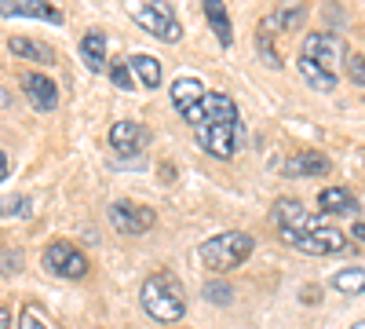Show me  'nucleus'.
<instances>
[{"instance_id":"nucleus-1","label":"nucleus","mask_w":365,"mask_h":329,"mask_svg":"<svg viewBox=\"0 0 365 329\" xmlns=\"http://www.w3.org/2000/svg\"><path fill=\"white\" fill-rule=\"evenodd\" d=\"M139 304L154 322L172 325V322H179L182 315H187V293H182V285L172 271H158V275H150L143 282Z\"/></svg>"},{"instance_id":"nucleus-2","label":"nucleus","mask_w":365,"mask_h":329,"mask_svg":"<svg viewBox=\"0 0 365 329\" xmlns=\"http://www.w3.org/2000/svg\"><path fill=\"white\" fill-rule=\"evenodd\" d=\"M256 242H252V234L245 231H223V234H212L205 238V242L197 246V256L201 263L208 267V271H234V267H241L249 256H252Z\"/></svg>"},{"instance_id":"nucleus-3","label":"nucleus","mask_w":365,"mask_h":329,"mask_svg":"<svg viewBox=\"0 0 365 329\" xmlns=\"http://www.w3.org/2000/svg\"><path fill=\"white\" fill-rule=\"evenodd\" d=\"M128 15L146 29L150 37H158L165 44L182 41V26H179L168 0H128Z\"/></svg>"},{"instance_id":"nucleus-4","label":"nucleus","mask_w":365,"mask_h":329,"mask_svg":"<svg viewBox=\"0 0 365 329\" xmlns=\"http://www.w3.org/2000/svg\"><path fill=\"white\" fill-rule=\"evenodd\" d=\"M274 223L282 227V238H289V234H311V231L329 227L325 216L307 213V205L296 201V198H278V201H274Z\"/></svg>"},{"instance_id":"nucleus-5","label":"nucleus","mask_w":365,"mask_h":329,"mask_svg":"<svg viewBox=\"0 0 365 329\" xmlns=\"http://www.w3.org/2000/svg\"><path fill=\"white\" fill-rule=\"evenodd\" d=\"M44 267L51 275H58V278H66V282H81L84 275H88V256L77 249V246H70V242H51L48 249H44Z\"/></svg>"},{"instance_id":"nucleus-6","label":"nucleus","mask_w":365,"mask_h":329,"mask_svg":"<svg viewBox=\"0 0 365 329\" xmlns=\"http://www.w3.org/2000/svg\"><path fill=\"white\" fill-rule=\"evenodd\" d=\"M110 223L120 234H146V231H154L158 213L146 205H135V201H113L110 205Z\"/></svg>"},{"instance_id":"nucleus-7","label":"nucleus","mask_w":365,"mask_h":329,"mask_svg":"<svg viewBox=\"0 0 365 329\" xmlns=\"http://www.w3.org/2000/svg\"><path fill=\"white\" fill-rule=\"evenodd\" d=\"M285 242L307 256H329V253H344L347 249V234L336 231V227H322V231H311V234H289Z\"/></svg>"},{"instance_id":"nucleus-8","label":"nucleus","mask_w":365,"mask_h":329,"mask_svg":"<svg viewBox=\"0 0 365 329\" xmlns=\"http://www.w3.org/2000/svg\"><path fill=\"white\" fill-rule=\"evenodd\" d=\"M110 146H113V154H120V158H139L150 146V128L139 125V121H117L110 128Z\"/></svg>"},{"instance_id":"nucleus-9","label":"nucleus","mask_w":365,"mask_h":329,"mask_svg":"<svg viewBox=\"0 0 365 329\" xmlns=\"http://www.w3.org/2000/svg\"><path fill=\"white\" fill-rule=\"evenodd\" d=\"M299 55H307L311 63L332 70L340 63V59H347V44L336 37V34H307V41H303V51Z\"/></svg>"},{"instance_id":"nucleus-10","label":"nucleus","mask_w":365,"mask_h":329,"mask_svg":"<svg viewBox=\"0 0 365 329\" xmlns=\"http://www.w3.org/2000/svg\"><path fill=\"white\" fill-rule=\"evenodd\" d=\"M307 22V0H282L278 11H270L259 19V34L256 37H270L278 34V29H296Z\"/></svg>"},{"instance_id":"nucleus-11","label":"nucleus","mask_w":365,"mask_h":329,"mask_svg":"<svg viewBox=\"0 0 365 329\" xmlns=\"http://www.w3.org/2000/svg\"><path fill=\"white\" fill-rule=\"evenodd\" d=\"M19 84H22L29 106H34L37 113H51L58 106V84L51 77H44V74H22Z\"/></svg>"},{"instance_id":"nucleus-12","label":"nucleus","mask_w":365,"mask_h":329,"mask_svg":"<svg viewBox=\"0 0 365 329\" xmlns=\"http://www.w3.org/2000/svg\"><path fill=\"white\" fill-rule=\"evenodd\" d=\"M4 19H48L51 26H63V11L51 8L48 0H0Z\"/></svg>"},{"instance_id":"nucleus-13","label":"nucleus","mask_w":365,"mask_h":329,"mask_svg":"<svg viewBox=\"0 0 365 329\" xmlns=\"http://www.w3.org/2000/svg\"><path fill=\"white\" fill-rule=\"evenodd\" d=\"M282 172L285 176H311V179H318V176L332 172V161L325 154H318V151H296V154H289L282 161Z\"/></svg>"},{"instance_id":"nucleus-14","label":"nucleus","mask_w":365,"mask_h":329,"mask_svg":"<svg viewBox=\"0 0 365 329\" xmlns=\"http://www.w3.org/2000/svg\"><path fill=\"white\" fill-rule=\"evenodd\" d=\"M318 208H322V216H351L358 213V198L347 187H325L318 194Z\"/></svg>"},{"instance_id":"nucleus-15","label":"nucleus","mask_w":365,"mask_h":329,"mask_svg":"<svg viewBox=\"0 0 365 329\" xmlns=\"http://www.w3.org/2000/svg\"><path fill=\"white\" fill-rule=\"evenodd\" d=\"M81 59H84V66H88L91 74H103V70L110 66L103 29H91V34H84V37H81Z\"/></svg>"},{"instance_id":"nucleus-16","label":"nucleus","mask_w":365,"mask_h":329,"mask_svg":"<svg viewBox=\"0 0 365 329\" xmlns=\"http://www.w3.org/2000/svg\"><path fill=\"white\" fill-rule=\"evenodd\" d=\"M205 96H208V88L201 84V77H179V81L172 84V103H175L179 113L190 110V106H197Z\"/></svg>"},{"instance_id":"nucleus-17","label":"nucleus","mask_w":365,"mask_h":329,"mask_svg":"<svg viewBox=\"0 0 365 329\" xmlns=\"http://www.w3.org/2000/svg\"><path fill=\"white\" fill-rule=\"evenodd\" d=\"M8 48H11V55L29 59V63H41V66H51V63H55V51H51L48 44L34 41V37H11Z\"/></svg>"},{"instance_id":"nucleus-18","label":"nucleus","mask_w":365,"mask_h":329,"mask_svg":"<svg viewBox=\"0 0 365 329\" xmlns=\"http://www.w3.org/2000/svg\"><path fill=\"white\" fill-rule=\"evenodd\" d=\"M205 15H208V26H212V34L220 37L223 48L234 44V29H230V15H227V4L223 0H205Z\"/></svg>"},{"instance_id":"nucleus-19","label":"nucleus","mask_w":365,"mask_h":329,"mask_svg":"<svg viewBox=\"0 0 365 329\" xmlns=\"http://www.w3.org/2000/svg\"><path fill=\"white\" fill-rule=\"evenodd\" d=\"M296 66H299L303 81H307L314 92H332V88H336V74L325 70V66H318V63H311L307 55H299V59H296Z\"/></svg>"},{"instance_id":"nucleus-20","label":"nucleus","mask_w":365,"mask_h":329,"mask_svg":"<svg viewBox=\"0 0 365 329\" xmlns=\"http://www.w3.org/2000/svg\"><path fill=\"white\" fill-rule=\"evenodd\" d=\"M128 66L135 70V77H139L143 88H161V63H158L154 55L135 51V55H128Z\"/></svg>"},{"instance_id":"nucleus-21","label":"nucleus","mask_w":365,"mask_h":329,"mask_svg":"<svg viewBox=\"0 0 365 329\" xmlns=\"http://www.w3.org/2000/svg\"><path fill=\"white\" fill-rule=\"evenodd\" d=\"M332 289L344 296H358L365 293V267H344V271L332 275Z\"/></svg>"},{"instance_id":"nucleus-22","label":"nucleus","mask_w":365,"mask_h":329,"mask_svg":"<svg viewBox=\"0 0 365 329\" xmlns=\"http://www.w3.org/2000/svg\"><path fill=\"white\" fill-rule=\"evenodd\" d=\"M19 329H55V325H51V318L41 304H26L22 315H19Z\"/></svg>"},{"instance_id":"nucleus-23","label":"nucleus","mask_w":365,"mask_h":329,"mask_svg":"<svg viewBox=\"0 0 365 329\" xmlns=\"http://www.w3.org/2000/svg\"><path fill=\"white\" fill-rule=\"evenodd\" d=\"M106 70H110V81L117 88H132V66H128V59H113Z\"/></svg>"},{"instance_id":"nucleus-24","label":"nucleus","mask_w":365,"mask_h":329,"mask_svg":"<svg viewBox=\"0 0 365 329\" xmlns=\"http://www.w3.org/2000/svg\"><path fill=\"white\" fill-rule=\"evenodd\" d=\"M344 66H347V77H351L354 84H361V88H365V55H361V51H347Z\"/></svg>"},{"instance_id":"nucleus-25","label":"nucleus","mask_w":365,"mask_h":329,"mask_svg":"<svg viewBox=\"0 0 365 329\" xmlns=\"http://www.w3.org/2000/svg\"><path fill=\"white\" fill-rule=\"evenodd\" d=\"M205 300H208V304H230L234 293H230L227 282H208V285H205Z\"/></svg>"},{"instance_id":"nucleus-26","label":"nucleus","mask_w":365,"mask_h":329,"mask_svg":"<svg viewBox=\"0 0 365 329\" xmlns=\"http://www.w3.org/2000/svg\"><path fill=\"white\" fill-rule=\"evenodd\" d=\"M256 44H259V55H263V63H267V66H274V70H282V55L274 51L270 37H256Z\"/></svg>"},{"instance_id":"nucleus-27","label":"nucleus","mask_w":365,"mask_h":329,"mask_svg":"<svg viewBox=\"0 0 365 329\" xmlns=\"http://www.w3.org/2000/svg\"><path fill=\"white\" fill-rule=\"evenodd\" d=\"M19 249L11 253V249H0V271H4V275H11V271H19Z\"/></svg>"},{"instance_id":"nucleus-28","label":"nucleus","mask_w":365,"mask_h":329,"mask_svg":"<svg viewBox=\"0 0 365 329\" xmlns=\"http://www.w3.org/2000/svg\"><path fill=\"white\" fill-rule=\"evenodd\" d=\"M26 198H8L4 205H0V216H8V213H26Z\"/></svg>"},{"instance_id":"nucleus-29","label":"nucleus","mask_w":365,"mask_h":329,"mask_svg":"<svg viewBox=\"0 0 365 329\" xmlns=\"http://www.w3.org/2000/svg\"><path fill=\"white\" fill-rule=\"evenodd\" d=\"M0 329H11V311L0 308Z\"/></svg>"},{"instance_id":"nucleus-30","label":"nucleus","mask_w":365,"mask_h":329,"mask_svg":"<svg viewBox=\"0 0 365 329\" xmlns=\"http://www.w3.org/2000/svg\"><path fill=\"white\" fill-rule=\"evenodd\" d=\"M8 176V158H4V151H0V179Z\"/></svg>"},{"instance_id":"nucleus-31","label":"nucleus","mask_w":365,"mask_h":329,"mask_svg":"<svg viewBox=\"0 0 365 329\" xmlns=\"http://www.w3.org/2000/svg\"><path fill=\"white\" fill-rule=\"evenodd\" d=\"M354 238H358V242H365V223H358V227H354Z\"/></svg>"},{"instance_id":"nucleus-32","label":"nucleus","mask_w":365,"mask_h":329,"mask_svg":"<svg viewBox=\"0 0 365 329\" xmlns=\"http://www.w3.org/2000/svg\"><path fill=\"white\" fill-rule=\"evenodd\" d=\"M0 106H8V92H4V88H0Z\"/></svg>"},{"instance_id":"nucleus-33","label":"nucleus","mask_w":365,"mask_h":329,"mask_svg":"<svg viewBox=\"0 0 365 329\" xmlns=\"http://www.w3.org/2000/svg\"><path fill=\"white\" fill-rule=\"evenodd\" d=\"M354 329H365V322H361V325H354Z\"/></svg>"}]
</instances>
